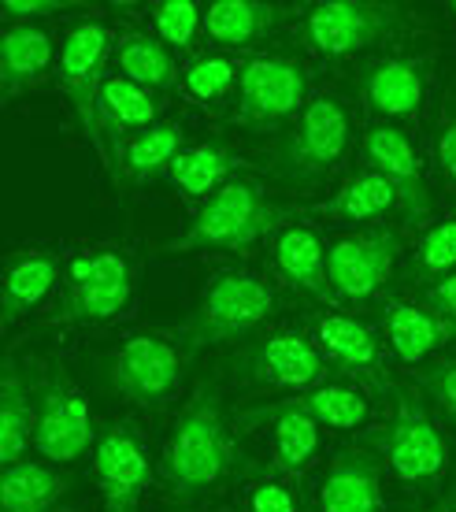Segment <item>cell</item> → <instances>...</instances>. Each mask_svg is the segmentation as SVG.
Instances as JSON below:
<instances>
[{"instance_id":"cell-1","label":"cell","mask_w":456,"mask_h":512,"mask_svg":"<svg viewBox=\"0 0 456 512\" xmlns=\"http://www.w3.org/2000/svg\"><path fill=\"white\" fill-rule=\"evenodd\" d=\"M234 457L238 442L230 435L223 390L216 383H201L171 423V435L160 453V479L167 498L178 505H193L216 494L234 472Z\"/></svg>"},{"instance_id":"cell-2","label":"cell","mask_w":456,"mask_h":512,"mask_svg":"<svg viewBox=\"0 0 456 512\" xmlns=\"http://www.w3.org/2000/svg\"><path fill=\"white\" fill-rule=\"evenodd\" d=\"M353 149H360L353 104L342 93L323 90L304 104L301 116L279 130L271 175L282 190L312 193L342 175Z\"/></svg>"},{"instance_id":"cell-3","label":"cell","mask_w":456,"mask_h":512,"mask_svg":"<svg viewBox=\"0 0 456 512\" xmlns=\"http://www.w3.org/2000/svg\"><path fill=\"white\" fill-rule=\"evenodd\" d=\"M279 279L256 268H219L201 286L190 316L178 327V338L190 353L234 346L256 338L279 312Z\"/></svg>"},{"instance_id":"cell-4","label":"cell","mask_w":456,"mask_h":512,"mask_svg":"<svg viewBox=\"0 0 456 512\" xmlns=\"http://www.w3.org/2000/svg\"><path fill=\"white\" fill-rule=\"evenodd\" d=\"M297 212L275 201L264 182L238 175L204 205L193 208L186 231L164 245V253H249L271 242V234L293 223Z\"/></svg>"},{"instance_id":"cell-5","label":"cell","mask_w":456,"mask_h":512,"mask_svg":"<svg viewBox=\"0 0 456 512\" xmlns=\"http://www.w3.org/2000/svg\"><path fill=\"white\" fill-rule=\"evenodd\" d=\"M416 15L405 4H379V0H330L308 4L297 15V38L316 60L338 64L353 56H379L386 49L405 45Z\"/></svg>"},{"instance_id":"cell-6","label":"cell","mask_w":456,"mask_h":512,"mask_svg":"<svg viewBox=\"0 0 456 512\" xmlns=\"http://www.w3.org/2000/svg\"><path fill=\"white\" fill-rule=\"evenodd\" d=\"M371 449L386 475L405 490L438 487L453 464L449 435L419 386H393L390 416L371 435Z\"/></svg>"},{"instance_id":"cell-7","label":"cell","mask_w":456,"mask_h":512,"mask_svg":"<svg viewBox=\"0 0 456 512\" xmlns=\"http://www.w3.org/2000/svg\"><path fill=\"white\" fill-rule=\"evenodd\" d=\"M138 268L134 256L115 242L82 245L67 256L64 294L49 323L56 327H101L119 320L134 305Z\"/></svg>"},{"instance_id":"cell-8","label":"cell","mask_w":456,"mask_h":512,"mask_svg":"<svg viewBox=\"0 0 456 512\" xmlns=\"http://www.w3.org/2000/svg\"><path fill=\"white\" fill-rule=\"evenodd\" d=\"M193 353L178 334L134 331L108 353V386L134 409H164L178 397Z\"/></svg>"},{"instance_id":"cell-9","label":"cell","mask_w":456,"mask_h":512,"mask_svg":"<svg viewBox=\"0 0 456 512\" xmlns=\"http://www.w3.org/2000/svg\"><path fill=\"white\" fill-rule=\"evenodd\" d=\"M312 67L290 52H253L241 60L230 123L241 130H275L301 116L312 101Z\"/></svg>"},{"instance_id":"cell-10","label":"cell","mask_w":456,"mask_h":512,"mask_svg":"<svg viewBox=\"0 0 456 512\" xmlns=\"http://www.w3.org/2000/svg\"><path fill=\"white\" fill-rule=\"evenodd\" d=\"M434 49L397 45L371 56L356 71V93L375 123L412 127L423 119L434 93Z\"/></svg>"},{"instance_id":"cell-11","label":"cell","mask_w":456,"mask_h":512,"mask_svg":"<svg viewBox=\"0 0 456 512\" xmlns=\"http://www.w3.org/2000/svg\"><path fill=\"white\" fill-rule=\"evenodd\" d=\"M115 34L104 19H82L64 34L60 41V60H56V82L64 90L71 112H75L78 127L89 138L93 153L101 156L104 167L108 160V145L101 134V86L108 78V60L115 52Z\"/></svg>"},{"instance_id":"cell-12","label":"cell","mask_w":456,"mask_h":512,"mask_svg":"<svg viewBox=\"0 0 456 512\" xmlns=\"http://www.w3.org/2000/svg\"><path fill=\"white\" fill-rule=\"evenodd\" d=\"M405 256V238L397 227H364V231L338 234L327 242V279L334 301L368 305L393 282L397 264Z\"/></svg>"},{"instance_id":"cell-13","label":"cell","mask_w":456,"mask_h":512,"mask_svg":"<svg viewBox=\"0 0 456 512\" xmlns=\"http://www.w3.org/2000/svg\"><path fill=\"white\" fill-rule=\"evenodd\" d=\"M234 375L256 390H282V394H308L323 379H330V364L308 331L297 327H271L249 338L234 360Z\"/></svg>"},{"instance_id":"cell-14","label":"cell","mask_w":456,"mask_h":512,"mask_svg":"<svg viewBox=\"0 0 456 512\" xmlns=\"http://www.w3.org/2000/svg\"><path fill=\"white\" fill-rule=\"evenodd\" d=\"M97 446V427L89 412L86 394L78 390L71 375L52 364L45 379L38 383V431H34V449L41 461L49 464H75L89 449Z\"/></svg>"},{"instance_id":"cell-15","label":"cell","mask_w":456,"mask_h":512,"mask_svg":"<svg viewBox=\"0 0 456 512\" xmlns=\"http://www.w3.org/2000/svg\"><path fill=\"white\" fill-rule=\"evenodd\" d=\"M360 160L368 171H379L401 197V219L408 227H427L431 223V190H427V167L423 149L408 127L393 123H371L360 134Z\"/></svg>"},{"instance_id":"cell-16","label":"cell","mask_w":456,"mask_h":512,"mask_svg":"<svg viewBox=\"0 0 456 512\" xmlns=\"http://www.w3.org/2000/svg\"><path fill=\"white\" fill-rule=\"evenodd\" d=\"M93 483L104 512H141L152 487L149 442L130 420H112L93 446Z\"/></svg>"},{"instance_id":"cell-17","label":"cell","mask_w":456,"mask_h":512,"mask_svg":"<svg viewBox=\"0 0 456 512\" xmlns=\"http://www.w3.org/2000/svg\"><path fill=\"white\" fill-rule=\"evenodd\" d=\"M312 342L319 346L330 372L360 379L371 390H386L390 372H386V342L379 327L360 320L342 308H323L312 320Z\"/></svg>"},{"instance_id":"cell-18","label":"cell","mask_w":456,"mask_h":512,"mask_svg":"<svg viewBox=\"0 0 456 512\" xmlns=\"http://www.w3.org/2000/svg\"><path fill=\"white\" fill-rule=\"evenodd\" d=\"M386 468L371 446H345L316 475L308 512H382Z\"/></svg>"},{"instance_id":"cell-19","label":"cell","mask_w":456,"mask_h":512,"mask_svg":"<svg viewBox=\"0 0 456 512\" xmlns=\"http://www.w3.org/2000/svg\"><path fill=\"white\" fill-rule=\"evenodd\" d=\"M379 334L386 342L397 364L419 368L438 353V349L456 342V323L445 320L438 308L427 301H412V297H390L379 305Z\"/></svg>"},{"instance_id":"cell-20","label":"cell","mask_w":456,"mask_h":512,"mask_svg":"<svg viewBox=\"0 0 456 512\" xmlns=\"http://www.w3.org/2000/svg\"><path fill=\"white\" fill-rule=\"evenodd\" d=\"M267 253H271L275 279L286 282L290 290L312 297V301H327V305L334 301L327 279V242L312 223L293 219L279 227L267 242Z\"/></svg>"},{"instance_id":"cell-21","label":"cell","mask_w":456,"mask_h":512,"mask_svg":"<svg viewBox=\"0 0 456 512\" xmlns=\"http://www.w3.org/2000/svg\"><path fill=\"white\" fill-rule=\"evenodd\" d=\"M56 38L41 23H8L0 30V93L4 101H15L19 93L34 90L56 71Z\"/></svg>"},{"instance_id":"cell-22","label":"cell","mask_w":456,"mask_h":512,"mask_svg":"<svg viewBox=\"0 0 456 512\" xmlns=\"http://www.w3.org/2000/svg\"><path fill=\"white\" fill-rule=\"evenodd\" d=\"M286 15L290 8L264 0H216L204 8V41L230 56L253 52L286 23Z\"/></svg>"},{"instance_id":"cell-23","label":"cell","mask_w":456,"mask_h":512,"mask_svg":"<svg viewBox=\"0 0 456 512\" xmlns=\"http://www.w3.org/2000/svg\"><path fill=\"white\" fill-rule=\"evenodd\" d=\"M267 435H271V461L275 472L301 479L304 472H312L323 453H327V435L312 412L304 409L301 401H282L267 412Z\"/></svg>"},{"instance_id":"cell-24","label":"cell","mask_w":456,"mask_h":512,"mask_svg":"<svg viewBox=\"0 0 456 512\" xmlns=\"http://www.w3.org/2000/svg\"><path fill=\"white\" fill-rule=\"evenodd\" d=\"M67 260L52 249H19L4 264V327L38 312L64 282Z\"/></svg>"},{"instance_id":"cell-25","label":"cell","mask_w":456,"mask_h":512,"mask_svg":"<svg viewBox=\"0 0 456 512\" xmlns=\"http://www.w3.org/2000/svg\"><path fill=\"white\" fill-rule=\"evenodd\" d=\"M393 212H401V197L379 171L360 167L353 175H345L327 201L316 205V216L327 223H349L356 231L364 227H382Z\"/></svg>"},{"instance_id":"cell-26","label":"cell","mask_w":456,"mask_h":512,"mask_svg":"<svg viewBox=\"0 0 456 512\" xmlns=\"http://www.w3.org/2000/svg\"><path fill=\"white\" fill-rule=\"evenodd\" d=\"M245 167L249 164L230 149L227 141L208 138L186 145L175 164L167 167V179L186 205H204L212 193H219L227 182L238 179Z\"/></svg>"},{"instance_id":"cell-27","label":"cell","mask_w":456,"mask_h":512,"mask_svg":"<svg viewBox=\"0 0 456 512\" xmlns=\"http://www.w3.org/2000/svg\"><path fill=\"white\" fill-rule=\"evenodd\" d=\"M160 108L164 101L156 93L141 90L138 82H130L119 71H108L101 86V134L108 145V160L115 156V149L127 138L141 134L160 123Z\"/></svg>"},{"instance_id":"cell-28","label":"cell","mask_w":456,"mask_h":512,"mask_svg":"<svg viewBox=\"0 0 456 512\" xmlns=\"http://www.w3.org/2000/svg\"><path fill=\"white\" fill-rule=\"evenodd\" d=\"M186 123L182 119H160L156 127L141 130L134 138H127L112 156V179L115 182H130V186H141V182L156 179L160 171L175 164L178 153L186 149Z\"/></svg>"},{"instance_id":"cell-29","label":"cell","mask_w":456,"mask_h":512,"mask_svg":"<svg viewBox=\"0 0 456 512\" xmlns=\"http://www.w3.org/2000/svg\"><path fill=\"white\" fill-rule=\"evenodd\" d=\"M112 60V71L127 75L130 82H138L141 90L156 93V97L178 90V78H182L178 56L160 38H152L149 30H123L115 38Z\"/></svg>"},{"instance_id":"cell-30","label":"cell","mask_w":456,"mask_h":512,"mask_svg":"<svg viewBox=\"0 0 456 512\" xmlns=\"http://www.w3.org/2000/svg\"><path fill=\"white\" fill-rule=\"evenodd\" d=\"M34 431H38L34 386L15 364H8L0 379V464L4 468L26 461V449L34 446Z\"/></svg>"},{"instance_id":"cell-31","label":"cell","mask_w":456,"mask_h":512,"mask_svg":"<svg viewBox=\"0 0 456 512\" xmlns=\"http://www.w3.org/2000/svg\"><path fill=\"white\" fill-rule=\"evenodd\" d=\"M238 78H241L238 56L204 49V52H193L190 60L182 64L178 93H182L193 108H204V112H212V116H216V112H223V108L234 104Z\"/></svg>"},{"instance_id":"cell-32","label":"cell","mask_w":456,"mask_h":512,"mask_svg":"<svg viewBox=\"0 0 456 512\" xmlns=\"http://www.w3.org/2000/svg\"><path fill=\"white\" fill-rule=\"evenodd\" d=\"M71 479L49 461H19L0 472V512H52Z\"/></svg>"},{"instance_id":"cell-33","label":"cell","mask_w":456,"mask_h":512,"mask_svg":"<svg viewBox=\"0 0 456 512\" xmlns=\"http://www.w3.org/2000/svg\"><path fill=\"white\" fill-rule=\"evenodd\" d=\"M371 386H364L360 379L349 375H330L316 390H308L304 397H297L304 409L319 420L323 431H360L371 420Z\"/></svg>"},{"instance_id":"cell-34","label":"cell","mask_w":456,"mask_h":512,"mask_svg":"<svg viewBox=\"0 0 456 512\" xmlns=\"http://www.w3.org/2000/svg\"><path fill=\"white\" fill-rule=\"evenodd\" d=\"M456 271V216L431 219L416 238L408 279L412 282H438Z\"/></svg>"},{"instance_id":"cell-35","label":"cell","mask_w":456,"mask_h":512,"mask_svg":"<svg viewBox=\"0 0 456 512\" xmlns=\"http://www.w3.org/2000/svg\"><path fill=\"white\" fill-rule=\"evenodd\" d=\"M149 34L160 38L175 56L193 52V45L204 38V4L197 0H160L149 4Z\"/></svg>"},{"instance_id":"cell-36","label":"cell","mask_w":456,"mask_h":512,"mask_svg":"<svg viewBox=\"0 0 456 512\" xmlns=\"http://www.w3.org/2000/svg\"><path fill=\"white\" fill-rule=\"evenodd\" d=\"M241 512H308L297 479L279 472L256 475L241 487Z\"/></svg>"},{"instance_id":"cell-37","label":"cell","mask_w":456,"mask_h":512,"mask_svg":"<svg viewBox=\"0 0 456 512\" xmlns=\"http://www.w3.org/2000/svg\"><path fill=\"white\" fill-rule=\"evenodd\" d=\"M431 160L438 179L456 193V90H449L438 104L431 130Z\"/></svg>"},{"instance_id":"cell-38","label":"cell","mask_w":456,"mask_h":512,"mask_svg":"<svg viewBox=\"0 0 456 512\" xmlns=\"http://www.w3.org/2000/svg\"><path fill=\"white\" fill-rule=\"evenodd\" d=\"M419 390L456 427V357L434 360L419 372Z\"/></svg>"},{"instance_id":"cell-39","label":"cell","mask_w":456,"mask_h":512,"mask_svg":"<svg viewBox=\"0 0 456 512\" xmlns=\"http://www.w3.org/2000/svg\"><path fill=\"white\" fill-rule=\"evenodd\" d=\"M78 8V4H67V0H8L4 4V19L8 23H41L49 15H64Z\"/></svg>"},{"instance_id":"cell-40","label":"cell","mask_w":456,"mask_h":512,"mask_svg":"<svg viewBox=\"0 0 456 512\" xmlns=\"http://www.w3.org/2000/svg\"><path fill=\"white\" fill-rule=\"evenodd\" d=\"M427 305L438 308L445 320L456 323V271L445 275V279H438L434 286H427Z\"/></svg>"},{"instance_id":"cell-41","label":"cell","mask_w":456,"mask_h":512,"mask_svg":"<svg viewBox=\"0 0 456 512\" xmlns=\"http://www.w3.org/2000/svg\"><path fill=\"white\" fill-rule=\"evenodd\" d=\"M431 512H456V494L449 501H442V505H438V509H431Z\"/></svg>"},{"instance_id":"cell-42","label":"cell","mask_w":456,"mask_h":512,"mask_svg":"<svg viewBox=\"0 0 456 512\" xmlns=\"http://www.w3.org/2000/svg\"><path fill=\"white\" fill-rule=\"evenodd\" d=\"M449 12H453V19H456V4H449Z\"/></svg>"}]
</instances>
